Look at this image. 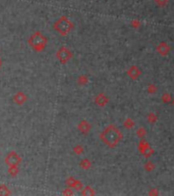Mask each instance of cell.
I'll return each instance as SVG.
<instances>
[{"label":"cell","instance_id":"16","mask_svg":"<svg viewBox=\"0 0 174 196\" xmlns=\"http://www.w3.org/2000/svg\"><path fill=\"white\" fill-rule=\"evenodd\" d=\"M133 126H135V122L132 121L131 119H126L125 121H124V123H123V127H125V128H127V129H131Z\"/></svg>","mask_w":174,"mask_h":196},{"label":"cell","instance_id":"21","mask_svg":"<svg viewBox=\"0 0 174 196\" xmlns=\"http://www.w3.org/2000/svg\"><path fill=\"white\" fill-rule=\"evenodd\" d=\"M155 1V3L157 6L159 7H164L166 6L167 3H168V0H154Z\"/></svg>","mask_w":174,"mask_h":196},{"label":"cell","instance_id":"28","mask_svg":"<svg viewBox=\"0 0 174 196\" xmlns=\"http://www.w3.org/2000/svg\"><path fill=\"white\" fill-rule=\"evenodd\" d=\"M63 194H64V195H72V194H73V192L71 191L70 188H68V189H66L65 191H63Z\"/></svg>","mask_w":174,"mask_h":196},{"label":"cell","instance_id":"29","mask_svg":"<svg viewBox=\"0 0 174 196\" xmlns=\"http://www.w3.org/2000/svg\"><path fill=\"white\" fill-rule=\"evenodd\" d=\"M171 102H172V104L174 105V98H172V101H171Z\"/></svg>","mask_w":174,"mask_h":196},{"label":"cell","instance_id":"12","mask_svg":"<svg viewBox=\"0 0 174 196\" xmlns=\"http://www.w3.org/2000/svg\"><path fill=\"white\" fill-rule=\"evenodd\" d=\"M82 194L83 195H94L95 194V191L93 190V188L91 186H86L85 188L83 189V191H82Z\"/></svg>","mask_w":174,"mask_h":196},{"label":"cell","instance_id":"11","mask_svg":"<svg viewBox=\"0 0 174 196\" xmlns=\"http://www.w3.org/2000/svg\"><path fill=\"white\" fill-rule=\"evenodd\" d=\"M91 128H92L91 124H90L89 122H87V121H82L79 124V126H77V129H79L80 132L84 133V134L89 133V131L91 130Z\"/></svg>","mask_w":174,"mask_h":196},{"label":"cell","instance_id":"2","mask_svg":"<svg viewBox=\"0 0 174 196\" xmlns=\"http://www.w3.org/2000/svg\"><path fill=\"white\" fill-rule=\"evenodd\" d=\"M29 44L34 50L36 51H42L47 45V39L46 37L40 32L34 33L29 39Z\"/></svg>","mask_w":174,"mask_h":196},{"label":"cell","instance_id":"19","mask_svg":"<svg viewBox=\"0 0 174 196\" xmlns=\"http://www.w3.org/2000/svg\"><path fill=\"white\" fill-rule=\"evenodd\" d=\"M88 77L85 75H82V76H80L79 79H77V83H79L80 85H86L87 83H88Z\"/></svg>","mask_w":174,"mask_h":196},{"label":"cell","instance_id":"7","mask_svg":"<svg viewBox=\"0 0 174 196\" xmlns=\"http://www.w3.org/2000/svg\"><path fill=\"white\" fill-rule=\"evenodd\" d=\"M127 75H128V77L130 79H132V80H137V79H138V77L142 75V71L138 69V66H132L127 69Z\"/></svg>","mask_w":174,"mask_h":196},{"label":"cell","instance_id":"24","mask_svg":"<svg viewBox=\"0 0 174 196\" xmlns=\"http://www.w3.org/2000/svg\"><path fill=\"white\" fill-rule=\"evenodd\" d=\"M156 91H157V87H156L155 84H150L149 86H148V92L151 93V94L156 93Z\"/></svg>","mask_w":174,"mask_h":196},{"label":"cell","instance_id":"17","mask_svg":"<svg viewBox=\"0 0 174 196\" xmlns=\"http://www.w3.org/2000/svg\"><path fill=\"white\" fill-rule=\"evenodd\" d=\"M157 119H158V116H156L154 112H151L148 115V122L151 123V124H155Z\"/></svg>","mask_w":174,"mask_h":196},{"label":"cell","instance_id":"18","mask_svg":"<svg viewBox=\"0 0 174 196\" xmlns=\"http://www.w3.org/2000/svg\"><path fill=\"white\" fill-rule=\"evenodd\" d=\"M162 100H163V102H165V103H169V102L172 101V97H171V95H170V93H164L163 95H162Z\"/></svg>","mask_w":174,"mask_h":196},{"label":"cell","instance_id":"20","mask_svg":"<svg viewBox=\"0 0 174 196\" xmlns=\"http://www.w3.org/2000/svg\"><path fill=\"white\" fill-rule=\"evenodd\" d=\"M146 134H147V131H146V129H145L144 127H140L137 130V135H138V137H140L141 139L143 138Z\"/></svg>","mask_w":174,"mask_h":196},{"label":"cell","instance_id":"5","mask_svg":"<svg viewBox=\"0 0 174 196\" xmlns=\"http://www.w3.org/2000/svg\"><path fill=\"white\" fill-rule=\"evenodd\" d=\"M21 162H22L21 156H19L15 151L9 152V153L6 155V157H5V162H6V165L9 166H19V163Z\"/></svg>","mask_w":174,"mask_h":196},{"label":"cell","instance_id":"15","mask_svg":"<svg viewBox=\"0 0 174 196\" xmlns=\"http://www.w3.org/2000/svg\"><path fill=\"white\" fill-rule=\"evenodd\" d=\"M148 146H149V143H148L145 139H142L140 141V144H138V150H140L141 153L145 150V148L148 147Z\"/></svg>","mask_w":174,"mask_h":196},{"label":"cell","instance_id":"30","mask_svg":"<svg viewBox=\"0 0 174 196\" xmlns=\"http://www.w3.org/2000/svg\"><path fill=\"white\" fill-rule=\"evenodd\" d=\"M0 66H1V60H0Z\"/></svg>","mask_w":174,"mask_h":196},{"label":"cell","instance_id":"22","mask_svg":"<svg viewBox=\"0 0 174 196\" xmlns=\"http://www.w3.org/2000/svg\"><path fill=\"white\" fill-rule=\"evenodd\" d=\"M7 194H10V192L7 187L4 185L0 186V195H7Z\"/></svg>","mask_w":174,"mask_h":196},{"label":"cell","instance_id":"6","mask_svg":"<svg viewBox=\"0 0 174 196\" xmlns=\"http://www.w3.org/2000/svg\"><path fill=\"white\" fill-rule=\"evenodd\" d=\"M108 102H109V98L107 97L104 92L99 93V94L96 96V98H95V103L97 104L98 106H101V107L105 106Z\"/></svg>","mask_w":174,"mask_h":196},{"label":"cell","instance_id":"9","mask_svg":"<svg viewBox=\"0 0 174 196\" xmlns=\"http://www.w3.org/2000/svg\"><path fill=\"white\" fill-rule=\"evenodd\" d=\"M66 184L69 186V187H71V188H74V189H77V190H82L83 188V185H82V183L80 182V181H77V180H75L74 178H68L67 180H66Z\"/></svg>","mask_w":174,"mask_h":196},{"label":"cell","instance_id":"26","mask_svg":"<svg viewBox=\"0 0 174 196\" xmlns=\"http://www.w3.org/2000/svg\"><path fill=\"white\" fill-rule=\"evenodd\" d=\"M73 150H74V152H75L77 154H82L83 152H84V148H83V146L77 145V146H75Z\"/></svg>","mask_w":174,"mask_h":196},{"label":"cell","instance_id":"3","mask_svg":"<svg viewBox=\"0 0 174 196\" xmlns=\"http://www.w3.org/2000/svg\"><path fill=\"white\" fill-rule=\"evenodd\" d=\"M54 29L60 35L65 36V35H67L73 29V24L66 16H61L54 24Z\"/></svg>","mask_w":174,"mask_h":196},{"label":"cell","instance_id":"14","mask_svg":"<svg viewBox=\"0 0 174 196\" xmlns=\"http://www.w3.org/2000/svg\"><path fill=\"white\" fill-rule=\"evenodd\" d=\"M91 166H92V162H90L88 159H83L82 162H80V166H82L83 169H90V168H91Z\"/></svg>","mask_w":174,"mask_h":196},{"label":"cell","instance_id":"27","mask_svg":"<svg viewBox=\"0 0 174 196\" xmlns=\"http://www.w3.org/2000/svg\"><path fill=\"white\" fill-rule=\"evenodd\" d=\"M131 26L133 28H138L141 26V22L138 20H133L131 22Z\"/></svg>","mask_w":174,"mask_h":196},{"label":"cell","instance_id":"13","mask_svg":"<svg viewBox=\"0 0 174 196\" xmlns=\"http://www.w3.org/2000/svg\"><path fill=\"white\" fill-rule=\"evenodd\" d=\"M154 153V149L151 147V146L149 145L148 147H146L145 148V150L142 152V154H144V156L145 157H150L152 154Z\"/></svg>","mask_w":174,"mask_h":196},{"label":"cell","instance_id":"23","mask_svg":"<svg viewBox=\"0 0 174 196\" xmlns=\"http://www.w3.org/2000/svg\"><path fill=\"white\" fill-rule=\"evenodd\" d=\"M154 169H155V166H154L153 162H148L146 165H145V169H146L147 172H152Z\"/></svg>","mask_w":174,"mask_h":196},{"label":"cell","instance_id":"10","mask_svg":"<svg viewBox=\"0 0 174 196\" xmlns=\"http://www.w3.org/2000/svg\"><path fill=\"white\" fill-rule=\"evenodd\" d=\"M27 95L25 94V93H22V92H17L15 95H14V97H13V100L15 103H17L19 105H22V104H24L26 101H27Z\"/></svg>","mask_w":174,"mask_h":196},{"label":"cell","instance_id":"8","mask_svg":"<svg viewBox=\"0 0 174 196\" xmlns=\"http://www.w3.org/2000/svg\"><path fill=\"white\" fill-rule=\"evenodd\" d=\"M157 52L159 54H161L162 56H166V55L170 52L169 45L166 44L165 42H161L160 44L157 46Z\"/></svg>","mask_w":174,"mask_h":196},{"label":"cell","instance_id":"4","mask_svg":"<svg viewBox=\"0 0 174 196\" xmlns=\"http://www.w3.org/2000/svg\"><path fill=\"white\" fill-rule=\"evenodd\" d=\"M56 57L61 63H67L72 58V52L67 47H60L56 52Z\"/></svg>","mask_w":174,"mask_h":196},{"label":"cell","instance_id":"1","mask_svg":"<svg viewBox=\"0 0 174 196\" xmlns=\"http://www.w3.org/2000/svg\"><path fill=\"white\" fill-rule=\"evenodd\" d=\"M100 138L110 148H114L120 142V140L122 139V134L114 125H109L100 134Z\"/></svg>","mask_w":174,"mask_h":196},{"label":"cell","instance_id":"25","mask_svg":"<svg viewBox=\"0 0 174 196\" xmlns=\"http://www.w3.org/2000/svg\"><path fill=\"white\" fill-rule=\"evenodd\" d=\"M9 173L11 176H15V175L19 173V169H17V166H9Z\"/></svg>","mask_w":174,"mask_h":196}]
</instances>
